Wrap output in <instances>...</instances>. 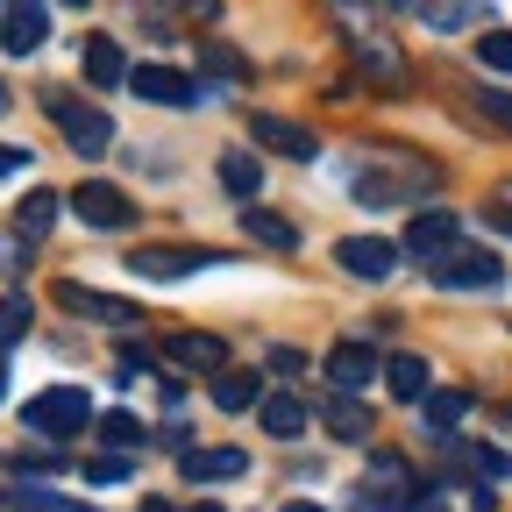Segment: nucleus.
<instances>
[{
  "instance_id": "obj_2",
  "label": "nucleus",
  "mask_w": 512,
  "mask_h": 512,
  "mask_svg": "<svg viewBox=\"0 0 512 512\" xmlns=\"http://www.w3.org/2000/svg\"><path fill=\"white\" fill-rule=\"evenodd\" d=\"M427 278L441 292H491L505 278V256L498 249H477V242H456V249H441L434 264H427Z\"/></svg>"
},
{
  "instance_id": "obj_32",
  "label": "nucleus",
  "mask_w": 512,
  "mask_h": 512,
  "mask_svg": "<svg viewBox=\"0 0 512 512\" xmlns=\"http://www.w3.org/2000/svg\"><path fill=\"white\" fill-rule=\"evenodd\" d=\"M15 505H22V512H93V505H72V498H57V491H36V484H29Z\"/></svg>"
},
{
  "instance_id": "obj_14",
  "label": "nucleus",
  "mask_w": 512,
  "mask_h": 512,
  "mask_svg": "<svg viewBox=\"0 0 512 512\" xmlns=\"http://www.w3.org/2000/svg\"><path fill=\"white\" fill-rule=\"evenodd\" d=\"M377 370H384V363H377V349H363V342L328 349V384H335V392H363V384H370Z\"/></svg>"
},
{
  "instance_id": "obj_39",
  "label": "nucleus",
  "mask_w": 512,
  "mask_h": 512,
  "mask_svg": "<svg viewBox=\"0 0 512 512\" xmlns=\"http://www.w3.org/2000/svg\"><path fill=\"white\" fill-rule=\"evenodd\" d=\"M185 512H221V505H185Z\"/></svg>"
},
{
  "instance_id": "obj_27",
  "label": "nucleus",
  "mask_w": 512,
  "mask_h": 512,
  "mask_svg": "<svg viewBox=\"0 0 512 512\" xmlns=\"http://www.w3.org/2000/svg\"><path fill=\"white\" fill-rule=\"evenodd\" d=\"M484 15H491V0H434L427 8L434 29H463V22H484Z\"/></svg>"
},
{
  "instance_id": "obj_30",
  "label": "nucleus",
  "mask_w": 512,
  "mask_h": 512,
  "mask_svg": "<svg viewBox=\"0 0 512 512\" xmlns=\"http://www.w3.org/2000/svg\"><path fill=\"white\" fill-rule=\"evenodd\" d=\"M477 64L484 72H512V29H484L477 36Z\"/></svg>"
},
{
  "instance_id": "obj_18",
  "label": "nucleus",
  "mask_w": 512,
  "mask_h": 512,
  "mask_svg": "<svg viewBox=\"0 0 512 512\" xmlns=\"http://www.w3.org/2000/svg\"><path fill=\"white\" fill-rule=\"evenodd\" d=\"M256 420L271 427V441H299L306 434V406L292 392H264V399H256Z\"/></svg>"
},
{
  "instance_id": "obj_9",
  "label": "nucleus",
  "mask_w": 512,
  "mask_h": 512,
  "mask_svg": "<svg viewBox=\"0 0 512 512\" xmlns=\"http://www.w3.org/2000/svg\"><path fill=\"white\" fill-rule=\"evenodd\" d=\"M57 306H72V313L100 320V328H136V306H128V299H114V292H86V285H72V278L57 285Z\"/></svg>"
},
{
  "instance_id": "obj_33",
  "label": "nucleus",
  "mask_w": 512,
  "mask_h": 512,
  "mask_svg": "<svg viewBox=\"0 0 512 512\" xmlns=\"http://www.w3.org/2000/svg\"><path fill=\"white\" fill-rule=\"evenodd\" d=\"M477 107H484L491 121H505V128H512V93H498V86H477Z\"/></svg>"
},
{
  "instance_id": "obj_12",
  "label": "nucleus",
  "mask_w": 512,
  "mask_h": 512,
  "mask_svg": "<svg viewBox=\"0 0 512 512\" xmlns=\"http://www.w3.org/2000/svg\"><path fill=\"white\" fill-rule=\"evenodd\" d=\"M406 249H413V256H427V264H434L441 249H456V214H448V207L413 214V221H406Z\"/></svg>"
},
{
  "instance_id": "obj_26",
  "label": "nucleus",
  "mask_w": 512,
  "mask_h": 512,
  "mask_svg": "<svg viewBox=\"0 0 512 512\" xmlns=\"http://www.w3.org/2000/svg\"><path fill=\"white\" fill-rule=\"evenodd\" d=\"M200 64H207V79H214V72H221V79H235V86L249 79V57H242L235 43H214V36H207V50H200Z\"/></svg>"
},
{
  "instance_id": "obj_31",
  "label": "nucleus",
  "mask_w": 512,
  "mask_h": 512,
  "mask_svg": "<svg viewBox=\"0 0 512 512\" xmlns=\"http://www.w3.org/2000/svg\"><path fill=\"white\" fill-rule=\"evenodd\" d=\"M128 470H136V463H128L121 448H114V456H93V463H86V484H121Z\"/></svg>"
},
{
  "instance_id": "obj_10",
  "label": "nucleus",
  "mask_w": 512,
  "mask_h": 512,
  "mask_svg": "<svg viewBox=\"0 0 512 512\" xmlns=\"http://www.w3.org/2000/svg\"><path fill=\"white\" fill-rule=\"evenodd\" d=\"M43 36H50V8H43V0H8L0 43H8L15 57H29V50H43Z\"/></svg>"
},
{
  "instance_id": "obj_41",
  "label": "nucleus",
  "mask_w": 512,
  "mask_h": 512,
  "mask_svg": "<svg viewBox=\"0 0 512 512\" xmlns=\"http://www.w3.org/2000/svg\"><path fill=\"white\" fill-rule=\"evenodd\" d=\"M72 8H86V0H72Z\"/></svg>"
},
{
  "instance_id": "obj_38",
  "label": "nucleus",
  "mask_w": 512,
  "mask_h": 512,
  "mask_svg": "<svg viewBox=\"0 0 512 512\" xmlns=\"http://www.w3.org/2000/svg\"><path fill=\"white\" fill-rule=\"evenodd\" d=\"M0 399H8V363H0Z\"/></svg>"
},
{
  "instance_id": "obj_11",
  "label": "nucleus",
  "mask_w": 512,
  "mask_h": 512,
  "mask_svg": "<svg viewBox=\"0 0 512 512\" xmlns=\"http://www.w3.org/2000/svg\"><path fill=\"white\" fill-rule=\"evenodd\" d=\"M349 43H356V64L384 86V93H406V57L384 43V36H363V29H349Z\"/></svg>"
},
{
  "instance_id": "obj_40",
  "label": "nucleus",
  "mask_w": 512,
  "mask_h": 512,
  "mask_svg": "<svg viewBox=\"0 0 512 512\" xmlns=\"http://www.w3.org/2000/svg\"><path fill=\"white\" fill-rule=\"evenodd\" d=\"M0 114H8V86H0Z\"/></svg>"
},
{
  "instance_id": "obj_3",
  "label": "nucleus",
  "mask_w": 512,
  "mask_h": 512,
  "mask_svg": "<svg viewBox=\"0 0 512 512\" xmlns=\"http://www.w3.org/2000/svg\"><path fill=\"white\" fill-rule=\"evenodd\" d=\"M29 434H43V441H72L86 420H93V399L79 392V384H50V392H36L29 399Z\"/></svg>"
},
{
  "instance_id": "obj_20",
  "label": "nucleus",
  "mask_w": 512,
  "mask_h": 512,
  "mask_svg": "<svg viewBox=\"0 0 512 512\" xmlns=\"http://www.w3.org/2000/svg\"><path fill=\"white\" fill-rule=\"evenodd\" d=\"M57 214H64V192H50V185H36V192H29V200L15 207V228H22V235L36 242V235H50V221H57Z\"/></svg>"
},
{
  "instance_id": "obj_37",
  "label": "nucleus",
  "mask_w": 512,
  "mask_h": 512,
  "mask_svg": "<svg viewBox=\"0 0 512 512\" xmlns=\"http://www.w3.org/2000/svg\"><path fill=\"white\" fill-rule=\"evenodd\" d=\"M143 512H178V505L171 498H143Z\"/></svg>"
},
{
  "instance_id": "obj_1",
  "label": "nucleus",
  "mask_w": 512,
  "mask_h": 512,
  "mask_svg": "<svg viewBox=\"0 0 512 512\" xmlns=\"http://www.w3.org/2000/svg\"><path fill=\"white\" fill-rule=\"evenodd\" d=\"M43 114L64 128V143H72L79 157H100L107 143H114V121H107V107H93V100H79V93H43Z\"/></svg>"
},
{
  "instance_id": "obj_34",
  "label": "nucleus",
  "mask_w": 512,
  "mask_h": 512,
  "mask_svg": "<svg viewBox=\"0 0 512 512\" xmlns=\"http://www.w3.org/2000/svg\"><path fill=\"white\" fill-rule=\"evenodd\" d=\"M271 370H278V377H299L306 356H299V349H271Z\"/></svg>"
},
{
  "instance_id": "obj_36",
  "label": "nucleus",
  "mask_w": 512,
  "mask_h": 512,
  "mask_svg": "<svg viewBox=\"0 0 512 512\" xmlns=\"http://www.w3.org/2000/svg\"><path fill=\"white\" fill-rule=\"evenodd\" d=\"M285 512H328V505H313V498H292V505H285Z\"/></svg>"
},
{
  "instance_id": "obj_5",
  "label": "nucleus",
  "mask_w": 512,
  "mask_h": 512,
  "mask_svg": "<svg viewBox=\"0 0 512 512\" xmlns=\"http://www.w3.org/2000/svg\"><path fill=\"white\" fill-rule=\"evenodd\" d=\"M335 264L349 271V278H363V285H384L399 271V249L384 242V235H342L335 242Z\"/></svg>"
},
{
  "instance_id": "obj_6",
  "label": "nucleus",
  "mask_w": 512,
  "mask_h": 512,
  "mask_svg": "<svg viewBox=\"0 0 512 512\" xmlns=\"http://www.w3.org/2000/svg\"><path fill=\"white\" fill-rule=\"evenodd\" d=\"M207 264H214L207 249H178V242H150V249H136V256H128V271H136V278H157V285L192 278V271H207Z\"/></svg>"
},
{
  "instance_id": "obj_21",
  "label": "nucleus",
  "mask_w": 512,
  "mask_h": 512,
  "mask_svg": "<svg viewBox=\"0 0 512 512\" xmlns=\"http://www.w3.org/2000/svg\"><path fill=\"white\" fill-rule=\"evenodd\" d=\"M86 79H93V86H121V79H128V57H121L114 36H93V43H86Z\"/></svg>"
},
{
  "instance_id": "obj_15",
  "label": "nucleus",
  "mask_w": 512,
  "mask_h": 512,
  "mask_svg": "<svg viewBox=\"0 0 512 512\" xmlns=\"http://www.w3.org/2000/svg\"><path fill=\"white\" fill-rule=\"evenodd\" d=\"M320 427H328L335 441H370V406L356 392H328V406H320Z\"/></svg>"
},
{
  "instance_id": "obj_29",
  "label": "nucleus",
  "mask_w": 512,
  "mask_h": 512,
  "mask_svg": "<svg viewBox=\"0 0 512 512\" xmlns=\"http://www.w3.org/2000/svg\"><path fill=\"white\" fill-rule=\"evenodd\" d=\"M29 313H36V306H29L22 292H8V299H0V349H15V342L29 335Z\"/></svg>"
},
{
  "instance_id": "obj_22",
  "label": "nucleus",
  "mask_w": 512,
  "mask_h": 512,
  "mask_svg": "<svg viewBox=\"0 0 512 512\" xmlns=\"http://www.w3.org/2000/svg\"><path fill=\"white\" fill-rule=\"evenodd\" d=\"M242 235L264 242V249H299V228L278 221V214H264V207H242Z\"/></svg>"
},
{
  "instance_id": "obj_35",
  "label": "nucleus",
  "mask_w": 512,
  "mask_h": 512,
  "mask_svg": "<svg viewBox=\"0 0 512 512\" xmlns=\"http://www.w3.org/2000/svg\"><path fill=\"white\" fill-rule=\"evenodd\" d=\"M15 171H29V150H0V178H15Z\"/></svg>"
},
{
  "instance_id": "obj_4",
  "label": "nucleus",
  "mask_w": 512,
  "mask_h": 512,
  "mask_svg": "<svg viewBox=\"0 0 512 512\" xmlns=\"http://www.w3.org/2000/svg\"><path fill=\"white\" fill-rule=\"evenodd\" d=\"M64 200H72V214L86 228H136V200H128L121 185H107V178H86L79 192H64Z\"/></svg>"
},
{
  "instance_id": "obj_23",
  "label": "nucleus",
  "mask_w": 512,
  "mask_h": 512,
  "mask_svg": "<svg viewBox=\"0 0 512 512\" xmlns=\"http://www.w3.org/2000/svg\"><path fill=\"white\" fill-rule=\"evenodd\" d=\"M420 406H427V434H456L470 420V392H427Z\"/></svg>"
},
{
  "instance_id": "obj_28",
  "label": "nucleus",
  "mask_w": 512,
  "mask_h": 512,
  "mask_svg": "<svg viewBox=\"0 0 512 512\" xmlns=\"http://www.w3.org/2000/svg\"><path fill=\"white\" fill-rule=\"evenodd\" d=\"M100 441L128 456V448H143V420L136 413H100Z\"/></svg>"
},
{
  "instance_id": "obj_16",
  "label": "nucleus",
  "mask_w": 512,
  "mask_h": 512,
  "mask_svg": "<svg viewBox=\"0 0 512 512\" xmlns=\"http://www.w3.org/2000/svg\"><path fill=\"white\" fill-rule=\"evenodd\" d=\"M136 15H143V22L157 15V29L178 36V15H185V22H221V0H136Z\"/></svg>"
},
{
  "instance_id": "obj_13",
  "label": "nucleus",
  "mask_w": 512,
  "mask_h": 512,
  "mask_svg": "<svg viewBox=\"0 0 512 512\" xmlns=\"http://www.w3.org/2000/svg\"><path fill=\"white\" fill-rule=\"evenodd\" d=\"M249 128H256V143H264V150H278V157H292V164H313V150H320L299 121H278V114H256Z\"/></svg>"
},
{
  "instance_id": "obj_24",
  "label": "nucleus",
  "mask_w": 512,
  "mask_h": 512,
  "mask_svg": "<svg viewBox=\"0 0 512 512\" xmlns=\"http://www.w3.org/2000/svg\"><path fill=\"white\" fill-rule=\"evenodd\" d=\"M221 185L235 192V200H256L264 171H256V157H249V150H228V157H221Z\"/></svg>"
},
{
  "instance_id": "obj_19",
  "label": "nucleus",
  "mask_w": 512,
  "mask_h": 512,
  "mask_svg": "<svg viewBox=\"0 0 512 512\" xmlns=\"http://www.w3.org/2000/svg\"><path fill=\"white\" fill-rule=\"evenodd\" d=\"M256 399H264V377L256 370H214V406L221 413H249Z\"/></svg>"
},
{
  "instance_id": "obj_17",
  "label": "nucleus",
  "mask_w": 512,
  "mask_h": 512,
  "mask_svg": "<svg viewBox=\"0 0 512 512\" xmlns=\"http://www.w3.org/2000/svg\"><path fill=\"white\" fill-rule=\"evenodd\" d=\"M249 456L242 448H185V484H214V477H242Z\"/></svg>"
},
{
  "instance_id": "obj_7",
  "label": "nucleus",
  "mask_w": 512,
  "mask_h": 512,
  "mask_svg": "<svg viewBox=\"0 0 512 512\" xmlns=\"http://www.w3.org/2000/svg\"><path fill=\"white\" fill-rule=\"evenodd\" d=\"M128 93H143L157 107H200V86L185 72H171V64H136V72H128Z\"/></svg>"
},
{
  "instance_id": "obj_25",
  "label": "nucleus",
  "mask_w": 512,
  "mask_h": 512,
  "mask_svg": "<svg viewBox=\"0 0 512 512\" xmlns=\"http://www.w3.org/2000/svg\"><path fill=\"white\" fill-rule=\"evenodd\" d=\"M384 377H392L399 399H427V363H420V356H392V363H384Z\"/></svg>"
},
{
  "instance_id": "obj_8",
  "label": "nucleus",
  "mask_w": 512,
  "mask_h": 512,
  "mask_svg": "<svg viewBox=\"0 0 512 512\" xmlns=\"http://www.w3.org/2000/svg\"><path fill=\"white\" fill-rule=\"evenodd\" d=\"M164 349V363H178V370H228V349H221V335H200V328H178V335H164L157 342Z\"/></svg>"
}]
</instances>
